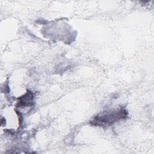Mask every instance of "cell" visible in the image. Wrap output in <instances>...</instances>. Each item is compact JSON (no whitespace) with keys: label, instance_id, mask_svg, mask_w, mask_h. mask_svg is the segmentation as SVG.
Listing matches in <instances>:
<instances>
[{"label":"cell","instance_id":"6da1fadb","mask_svg":"<svg viewBox=\"0 0 154 154\" xmlns=\"http://www.w3.org/2000/svg\"><path fill=\"white\" fill-rule=\"evenodd\" d=\"M127 115L126 110L122 108L106 111L96 116L91 124L95 126H110L117 121L126 119Z\"/></svg>","mask_w":154,"mask_h":154},{"label":"cell","instance_id":"7a4b0ae2","mask_svg":"<svg viewBox=\"0 0 154 154\" xmlns=\"http://www.w3.org/2000/svg\"><path fill=\"white\" fill-rule=\"evenodd\" d=\"M33 94L30 91H28L24 95L18 99L17 106H29L32 104Z\"/></svg>","mask_w":154,"mask_h":154}]
</instances>
